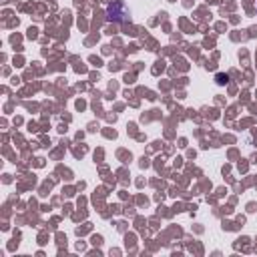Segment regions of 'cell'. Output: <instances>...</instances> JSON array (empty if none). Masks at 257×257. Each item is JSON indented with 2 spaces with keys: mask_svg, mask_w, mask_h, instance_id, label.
Wrapping results in <instances>:
<instances>
[{
  "mask_svg": "<svg viewBox=\"0 0 257 257\" xmlns=\"http://www.w3.org/2000/svg\"><path fill=\"white\" fill-rule=\"evenodd\" d=\"M107 16H109L111 20H127L128 12H127V8H125L123 2H113V4L107 8Z\"/></svg>",
  "mask_w": 257,
  "mask_h": 257,
  "instance_id": "obj_1",
  "label": "cell"
}]
</instances>
